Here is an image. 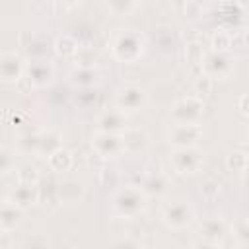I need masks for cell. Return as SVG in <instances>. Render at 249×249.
Segmentation results:
<instances>
[{
	"instance_id": "cell-1",
	"label": "cell",
	"mask_w": 249,
	"mask_h": 249,
	"mask_svg": "<svg viewBox=\"0 0 249 249\" xmlns=\"http://www.w3.org/2000/svg\"><path fill=\"white\" fill-rule=\"evenodd\" d=\"M146 206V193L138 187H123L115 193L111 210L119 218H134Z\"/></svg>"
},
{
	"instance_id": "cell-2",
	"label": "cell",
	"mask_w": 249,
	"mask_h": 249,
	"mask_svg": "<svg viewBox=\"0 0 249 249\" xmlns=\"http://www.w3.org/2000/svg\"><path fill=\"white\" fill-rule=\"evenodd\" d=\"M111 51H113L115 58H119L123 62H132L142 54L144 39H142L140 33L130 31V29L119 31L111 41Z\"/></svg>"
},
{
	"instance_id": "cell-3",
	"label": "cell",
	"mask_w": 249,
	"mask_h": 249,
	"mask_svg": "<svg viewBox=\"0 0 249 249\" xmlns=\"http://www.w3.org/2000/svg\"><path fill=\"white\" fill-rule=\"evenodd\" d=\"M202 134L198 123H173L167 138L175 148H193Z\"/></svg>"
},
{
	"instance_id": "cell-4",
	"label": "cell",
	"mask_w": 249,
	"mask_h": 249,
	"mask_svg": "<svg viewBox=\"0 0 249 249\" xmlns=\"http://www.w3.org/2000/svg\"><path fill=\"white\" fill-rule=\"evenodd\" d=\"M193 216H195V210L187 200H179L177 198V200H171V202L163 204V208H161L163 222L167 226H171V228H177V230L185 228L193 220Z\"/></svg>"
},
{
	"instance_id": "cell-5",
	"label": "cell",
	"mask_w": 249,
	"mask_h": 249,
	"mask_svg": "<svg viewBox=\"0 0 249 249\" xmlns=\"http://www.w3.org/2000/svg\"><path fill=\"white\" fill-rule=\"evenodd\" d=\"M202 111H204L202 99H198L196 95H189L175 101L171 109V117L175 123H198Z\"/></svg>"
},
{
	"instance_id": "cell-6",
	"label": "cell",
	"mask_w": 249,
	"mask_h": 249,
	"mask_svg": "<svg viewBox=\"0 0 249 249\" xmlns=\"http://www.w3.org/2000/svg\"><path fill=\"white\" fill-rule=\"evenodd\" d=\"M146 101H148V93L140 86H124L115 95V107L121 109L123 113L138 111L146 105Z\"/></svg>"
},
{
	"instance_id": "cell-7",
	"label": "cell",
	"mask_w": 249,
	"mask_h": 249,
	"mask_svg": "<svg viewBox=\"0 0 249 249\" xmlns=\"http://www.w3.org/2000/svg\"><path fill=\"white\" fill-rule=\"evenodd\" d=\"M91 146L101 158H117L124 152L123 134H111V132H95L91 136Z\"/></svg>"
},
{
	"instance_id": "cell-8",
	"label": "cell",
	"mask_w": 249,
	"mask_h": 249,
	"mask_svg": "<svg viewBox=\"0 0 249 249\" xmlns=\"http://www.w3.org/2000/svg\"><path fill=\"white\" fill-rule=\"evenodd\" d=\"M231 68H233V60L226 54V51H212L202 58V70L212 80L230 76Z\"/></svg>"
},
{
	"instance_id": "cell-9",
	"label": "cell",
	"mask_w": 249,
	"mask_h": 249,
	"mask_svg": "<svg viewBox=\"0 0 249 249\" xmlns=\"http://www.w3.org/2000/svg\"><path fill=\"white\" fill-rule=\"evenodd\" d=\"M171 165L177 173H195L202 165V154L200 150L193 148H175L171 154Z\"/></svg>"
},
{
	"instance_id": "cell-10",
	"label": "cell",
	"mask_w": 249,
	"mask_h": 249,
	"mask_svg": "<svg viewBox=\"0 0 249 249\" xmlns=\"http://www.w3.org/2000/svg\"><path fill=\"white\" fill-rule=\"evenodd\" d=\"M25 66L27 62H23V58L16 51H4L0 54V78L4 82L16 84L25 74Z\"/></svg>"
},
{
	"instance_id": "cell-11",
	"label": "cell",
	"mask_w": 249,
	"mask_h": 249,
	"mask_svg": "<svg viewBox=\"0 0 249 249\" xmlns=\"http://www.w3.org/2000/svg\"><path fill=\"white\" fill-rule=\"evenodd\" d=\"M39 196H41V189L37 187V183H23V181H18V183L12 187V191H10V195H8L6 198L12 200L16 206H19V208L23 210V208H27V206L39 202Z\"/></svg>"
},
{
	"instance_id": "cell-12",
	"label": "cell",
	"mask_w": 249,
	"mask_h": 249,
	"mask_svg": "<svg viewBox=\"0 0 249 249\" xmlns=\"http://www.w3.org/2000/svg\"><path fill=\"white\" fill-rule=\"evenodd\" d=\"M97 128L99 132H111V134H123L126 128V113L121 109H107L97 117Z\"/></svg>"
},
{
	"instance_id": "cell-13",
	"label": "cell",
	"mask_w": 249,
	"mask_h": 249,
	"mask_svg": "<svg viewBox=\"0 0 249 249\" xmlns=\"http://www.w3.org/2000/svg\"><path fill=\"white\" fill-rule=\"evenodd\" d=\"M53 64L49 60H31L25 66V76L33 82V86H47L53 80Z\"/></svg>"
},
{
	"instance_id": "cell-14",
	"label": "cell",
	"mask_w": 249,
	"mask_h": 249,
	"mask_svg": "<svg viewBox=\"0 0 249 249\" xmlns=\"http://www.w3.org/2000/svg\"><path fill=\"white\" fill-rule=\"evenodd\" d=\"M198 231H200V235L204 237V241L216 243V241H220V239L224 237V233H226V224H224L220 218L210 216V218H206V220L200 222Z\"/></svg>"
},
{
	"instance_id": "cell-15",
	"label": "cell",
	"mask_w": 249,
	"mask_h": 249,
	"mask_svg": "<svg viewBox=\"0 0 249 249\" xmlns=\"http://www.w3.org/2000/svg\"><path fill=\"white\" fill-rule=\"evenodd\" d=\"M19 220H21V208L16 206L12 200L4 198L2 210H0V228H2V231H8L10 233L19 224Z\"/></svg>"
},
{
	"instance_id": "cell-16",
	"label": "cell",
	"mask_w": 249,
	"mask_h": 249,
	"mask_svg": "<svg viewBox=\"0 0 249 249\" xmlns=\"http://www.w3.org/2000/svg\"><path fill=\"white\" fill-rule=\"evenodd\" d=\"M56 150H60V136L54 130H43L39 132V150L37 154L51 158Z\"/></svg>"
},
{
	"instance_id": "cell-17",
	"label": "cell",
	"mask_w": 249,
	"mask_h": 249,
	"mask_svg": "<svg viewBox=\"0 0 249 249\" xmlns=\"http://www.w3.org/2000/svg\"><path fill=\"white\" fill-rule=\"evenodd\" d=\"M165 187H167V179H165V175L160 173V171L148 175V177L144 179V183H142V191H144V193H150V195H160V193L165 191Z\"/></svg>"
},
{
	"instance_id": "cell-18",
	"label": "cell",
	"mask_w": 249,
	"mask_h": 249,
	"mask_svg": "<svg viewBox=\"0 0 249 249\" xmlns=\"http://www.w3.org/2000/svg\"><path fill=\"white\" fill-rule=\"evenodd\" d=\"M56 195H58V200L72 202V200H78V196H82V187L78 183H74V181H66V183L58 185Z\"/></svg>"
},
{
	"instance_id": "cell-19",
	"label": "cell",
	"mask_w": 249,
	"mask_h": 249,
	"mask_svg": "<svg viewBox=\"0 0 249 249\" xmlns=\"http://www.w3.org/2000/svg\"><path fill=\"white\" fill-rule=\"evenodd\" d=\"M70 82H72L74 86L88 88V86H91V84L95 82V72H93V68H82V66H78V68L70 74Z\"/></svg>"
},
{
	"instance_id": "cell-20",
	"label": "cell",
	"mask_w": 249,
	"mask_h": 249,
	"mask_svg": "<svg viewBox=\"0 0 249 249\" xmlns=\"http://www.w3.org/2000/svg\"><path fill=\"white\" fill-rule=\"evenodd\" d=\"M54 49H56V53H58L60 56H76V53H78L80 47H78V43H76L70 35H62V37L56 39Z\"/></svg>"
},
{
	"instance_id": "cell-21",
	"label": "cell",
	"mask_w": 249,
	"mask_h": 249,
	"mask_svg": "<svg viewBox=\"0 0 249 249\" xmlns=\"http://www.w3.org/2000/svg\"><path fill=\"white\" fill-rule=\"evenodd\" d=\"M49 163H51V167H53L54 171H64V169L70 167L72 156H70V152H66L64 148H60V150H56V152L49 158Z\"/></svg>"
},
{
	"instance_id": "cell-22",
	"label": "cell",
	"mask_w": 249,
	"mask_h": 249,
	"mask_svg": "<svg viewBox=\"0 0 249 249\" xmlns=\"http://www.w3.org/2000/svg\"><path fill=\"white\" fill-rule=\"evenodd\" d=\"M123 142H124V150H138L146 144V134L140 130H126L123 132Z\"/></svg>"
},
{
	"instance_id": "cell-23",
	"label": "cell",
	"mask_w": 249,
	"mask_h": 249,
	"mask_svg": "<svg viewBox=\"0 0 249 249\" xmlns=\"http://www.w3.org/2000/svg\"><path fill=\"white\" fill-rule=\"evenodd\" d=\"M18 146H19V150L25 152V154H31V152L37 154V150H39V132L21 136V138L18 140Z\"/></svg>"
},
{
	"instance_id": "cell-24",
	"label": "cell",
	"mask_w": 249,
	"mask_h": 249,
	"mask_svg": "<svg viewBox=\"0 0 249 249\" xmlns=\"http://www.w3.org/2000/svg\"><path fill=\"white\" fill-rule=\"evenodd\" d=\"M247 161H249V156L243 154V152H239V150H235V152H231L228 156V167L230 169H235V171H245Z\"/></svg>"
},
{
	"instance_id": "cell-25",
	"label": "cell",
	"mask_w": 249,
	"mask_h": 249,
	"mask_svg": "<svg viewBox=\"0 0 249 249\" xmlns=\"http://www.w3.org/2000/svg\"><path fill=\"white\" fill-rule=\"evenodd\" d=\"M233 235L239 239V243L249 245V218H241L233 224Z\"/></svg>"
},
{
	"instance_id": "cell-26",
	"label": "cell",
	"mask_w": 249,
	"mask_h": 249,
	"mask_svg": "<svg viewBox=\"0 0 249 249\" xmlns=\"http://www.w3.org/2000/svg\"><path fill=\"white\" fill-rule=\"evenodd\" d=\"M212 47H214V51H226L230 47V33L224 29H218L212 35Z\"/></svg>"
},
{
	"instance_id": "cell-27",
	"label": "cell",
	"mask_w": 249,
	"mask_h": 249,
	"mask_svg": "<svg viewBox=\"0 0 249 249\" xmlns=\"http://www.w3.org/2000/svg\"><path fill=\"white\" fill-rule=\"evenodd\" d=\"M0 158H2V163H0V171H2V175H8L10 171H16L14 169V158H12V154H10V150L4 146L2 150H0Z\"/></svg>"
},
{
	"instance_id": "cell-28",
	"label": "cell",
	"mask_w": 249,
	"mask_h": 249,
	"mask_svg": "<svg viewBox=\"0 0 249 249\" xmlns=\"http://www.w3.org/2000/svg\"><path fill=\"white\" fill-rule=\"evenodd\" d=\"M196 91L198 93H212V89H214V80L210 78V76H206V74H202V76H198L196 78Z\"/></svg>"
},
{
	"instance_id": "cell-29",
	"label": "cell",
	"mask_w": 249,
	"mask_h": 249,
	"mask_svg": "<svg viewBox=\"0 0 249 249\" xmlns=\"http://www.w3.org/2000/svg\"><path fill=\"white\" fill-rule=\"evenodd\" d=\"M187 54H189V60L191 62H195V64H202V58H204V53H202V49H200V45H196V43H193V45H189L187 47Z\"/></svg>"
},
{
	"instance_id": "cell-30",
	"label": "cell",
	"mask_w": 249,
	"mask_h": 249,
	"mask_svg": "<svg viewBox=\"0 0 249 249\" xmlns=\"http://www.w3.org/2000/svg\"><path fill=\"white\" fill-rule=\"evenodd\" d=\"M18 181L23 183H37V171L33 167H23L21 171H18Z\"/></svg>"
},
{
	"instance_id": "cell-31",
	"label": "cell",
	"mask_w": 249,
	"mask_h": 249,
	"mask_svg": "<svg viewBox=\"0 0 249 249\" xmlns=\"http://www.w3.org/2000/svg\"><path fill=\"white\" fill-rule=\"evenodd\" d=\"M16 86H18V89H19L21 93H27V91L33 88V82H31V80H29V78L23 74V76H21V78L16 82Z\"/></svg>"
},
{
	"instance_id": "cell-32",
	"label": "cell",
	"mask_w": 249,
	"mask_h": 249,
	"mask_svg": "<svg viewBox=\"0 0 249 249\" xmlns=\"http://www.w3.org/2000/svg\"><path fill=\"white\" fill-rule=\"evenodd\" d=\"M237 109H239L241 113L249 115V93H245V95L239 97V101H237Z\"/></svg>"
},
{
	"instance_id": "cell-33",
	"label": "cell",
	"mask_w": 249,
	"mask_h": 249,
	"mask_svg": "<svg viewBox=\"0 0 249 249\" xmlns=\"http://www.w3.org/2000/svg\"><path fill=\"white\" fill-rule=\"evenodd\" d=\"M202 191H204V193H218V185H214V183H206V185L202 187Z\"/></svg>"
},
{
	"instance_id": "cell-34",
	"label": "cell",
	"mask_w": 249,
	"mask_h": 249,
	"mask_svg": "<svg viewBox=\"0 0 249 249\" xmlns=\"http://www.w3.org/2000/svg\"><path fill=\"white\" fill-rule=\"evenodd\" d=\"M195 249H216V243H200V245H196Z\"/></svg>"
},
{
	"instance_id": "cell-35",
	"label": "cell",
	"mask_w": 249,
	"mask_h": 249,
	"mask_svg": "<svg viewBox=\"0 0 249 249\" xmlns=\"http://www.w3.org/2000/svg\"><path fill=\"white\" fill-rule=\"evenodd\" d=\"M25 249H49L47 245H43V243H29Z\"/></svg>"
},
{
	"instance_id": "cell-36",
	"label": "cell",
	"mask_w": 249,
	"mask_h": 249,
	"mask_svg": "<svg viewBox=\"0 0 249 249\" xmlns=\"http://www.w3.org/2000/svg\"><path fill=\"white\" fill-rule=\"evenodd\" d=\"M245 41H247V45H249V29L245 31Z\"/></svg>"
},
{
	"instance_id": "cell-37",
	"label": "cell",
	"mask_w": 249,
	"mask_h": 249,
	"mask_svg": "<svg viewBox=\"0 0 249 249\" xmlns=\"http://www.w3.org/2000/svg\"><path fill=\"white\" fill-rule=\"evenodd\" d=\"M239 249H249V245H245V243H241V245H239Z\"/></svg>"
},
{
	"instance_id": "cell-38",
	"label": "cell",
	"mask_w": 249,
	"mask_h": 249,
	"mask_svg": "<svg viewBox=\"0 0 249 249\" xmlns=\"http://www.w3.org/2000/svg\"><path fill=\"white\" fill-rule=\"evenodd\" d=\"M245 171H247V173H249V161H247V167H245Z\"/></svg>"
},
{
	"instance_id": "cell-39",
	"label": "cell",
	"mask_w": 249,
	"mask_h": 249,
	"mask_svg": "<svg viewBox=\"0 0 249 249\" xmlns=\"http://www.w3.org/2000/svg\"><path fill=\"white\" fill-rule=\"evenodd\" d=\"M247 130H249V121H247Z\"/></svg>"
}]
</instances>
